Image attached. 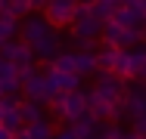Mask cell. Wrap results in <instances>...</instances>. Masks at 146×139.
<instances>
[{"mask_svg":"<svg viewBox=\"0 0 146 139\" xmlns=\"http://www.w3.org/2000/svg\"><path fill=\"white\" fill-rule=\"evenodd\" d=\"M50 105H53V114H56L59 121H65V124H72V121H78V117L90 114V111H87V93H84V90L59 93Z\"/></svg>","mask_w":146,"mask_h":139,"instance_id":"6da1fadb","label":"cell"},{"mask_svg":"<svg viewBox=\"0 0 146 139\" xmlns=\"http://www.w3.org/2000/svg\"><path fill=\"white\" fill-rule=\"evenodd\" d=\"M68 28H72V37H75V40H96V37H103L106 22L93 12V6L81 3L78 12H75V22H72Z\"/></svg>","mask_w":146,"mask_h":139,"instance_id":"7a4b0ae2","label":"cell"},{"mask_svg":"<svg viewBox=\"0 0 146 139\" xmlns=\"http://www.w3.org/2000/svg\"><path fill=\"white\" fill-rule=\"evenodd\" d=\"M0 53L16 65L19 77H28L31 71H34V59H37V56H34V47H31L28 40H6V43L0 47Z\"/></svg>","mask_w":146,"mask_h":139,"instance_id":"3957f363","label":"cell"},{"mask_svg":"<svg viewBox=\"0 0 146 139\" xmlns=\"http://www.w3.org/2000/svg\"><path fill=\"white\" fill-rule=\"evenodd\" d=\"M103 99H109L112 105H121L124 99H127V83L121 74L115 71H96V87H93Z\"/></svg>","mask_w":146,"mask_h":139,"instance_id":"277c9868","label":"cell"},{"mask_svg":"<svg viewBox=\"0 0 146 139\" xmlns=\"http://www.w3.org/2000/svg\"><path fill=\"white\" fill-rule=\"evenodd\" d=\"M22 93H25V99H34V102H53L56 99V93H53V87H50V77H47V71H31L28 77H22Z\"/></svg>","mask_w":146,"mask_h":139,"instance_id":"5b68a950","label":"cell"},{"mask_svg":"<svg viewBox=\"0 0 146 139\" xmlns=\"http://www.w3.org/2000/svg\"><path fill=\"white\" fill-rule=\"evenodd\" d=\"M103 40L112 47H121V50H131L140 43V28H127V25H118L115 19H109L103 28Z\"/></svg>","mask_w":146,"mask_h":139,"instance_id":"8992f818","label":"cell"},{"mask_svg":"<svg viewBox=\"0 0 146 139\" xmlns=\"http://www.w3.org/2000/svg\"><path fill=\"white\" fill-rule=\"evenodd\" d=\"M78 6H81V0H53V3L44 6V16H47L56 28H68L72 22H75Z\"/></svg>","mask_w":146,"mask_h":139,"instance_id":"52a82bcc","label":"cell"},{"mask_svg":"<svg viewBox=\"0 0 146 139\" xmlns=\"http://www.w3.org/2000/svg\"><path fill=\"white\" fill-rule=\"evenodd\" d=\"M53 28L56 25H53L47 16H25V19H22V40H28L31 47H34V43L44 40Z\"/></svg>","mask_w":146,"mask_h":139,"instance_id":"ba28073f","label":"cell"},{"mask_svg":"<svg viewBox=\"0 0 146 139\" xmlns=\"http://www.w3.org/2000/svg\"><path fill=\"white\" fill-rule=\"evenodd\" d=\"M47 77H50V87L53 93H72V90H81V74H72V71H59L53 65H47Z\"/></svg>","mask_w":146,"mask_h":139,"instance_id":"9c48e42d","label":"cell"},{"mask_svg":"<svg viewBox=\"0 0 146 139\" xmlns=\"http://www.w3.org/2000/svg\"><path fill=\"white\" fill-rule=\"evenodd\" d=\"M59 53H62V37H59V28H53L44 40H37V43H34V56H37V59L53 62Z\"/></svg>","mask_w":146,"mask_h":139,"instance_id":"30bf717a","label":"cell"},{"mask_svg":"<svg viewBox=\"0 0 146 139\" xmlns=\"http://www.w3.org/2000/svg\"><path fill=\"white\" fill-rule=\"evenodd\" d=\"M19 139H53L56 136V130H53V124H50V117H44V121H34V124H25L19 133Z\"/></svg>","mask_w":146,"mask_h":139,"instance_id":"8fae6325","label":"cell"},{"mask_svg":"<svg viewBox=\"0 0 146 139\" xmlns=\"http://www.w3.org/2000/svg\"><path fill=\"white\" fill-rule=\"evenodd\" d=\"M127 117L131 121H140L146 117V87H134V90H127Z\"/></svg>","mask_w":146,"mask_h":139,"instance_id":"7c38bea8","label":"cell"},{"mask_svg":"<svg viewBox=\"0 0 146 139\" xmlns=\"http://www.w3.org/2000/svg\"><path fill=\"white\" fill-rule=\"evenodd\" d=\"M118 59H121V47H112L103 40V47L96 50V62H100V71H115Z\"/></svg>","mask_w":146,"mask_h":139,"instance_id":"4fadbf2b","label":"cell"},{"mask_svg":"<svg viewBox=\"0 0 146 139\" xmlns=\"http://www.w3.org/2000/svg\"><path fill=\"white\" fill-rule=\"evenodd\" d=\"M16 31H19V16H13L9 9H3V12H0V47H3L6 40H13Z\"/></svg>","mask_w":146,"mask_h":139,"instance_id":"5bb4252c","label":"cell"},{"mask_svg":"<svg viewBox=\"0 0 146 139\" xmlns=\"http://www.w3.org/2000/svg\"><path fill=\"white\" fill-rule=\"evenodd\" d=\"M96 117L93 114H84V117H78V121H72V130L78 133V139H90V136H96Z\"/></svg>","mask_w":146,"mask_h":139,"instance_id":"9a60e30c","label":"cell"},{"mask_svg":"<svg viewBox=\"0 0 146 139\" xmlns=\"http://www.w3.org/2000/svg\"><path fill=\"white\" fill-rule=\"evenodd\" d=\"M19 111H22V121L25 124H34V121H44L47 114H44V102H34V99H25L22 105H19Z\"/></svg>","mask_w":146,"mask_h":139,"instance_id":"2e32d148","label":"cell"},{"mask_svg":"<svg viewBox=\"0 0 146 139\" xmlns=\"http://www.w3.org/2000/svg\"><path fill=\"white\" fill-rule=\"evenodd\" d=\"M118 6H121V0H96V3H93V12H96L103 22H109V19H115Z\"/></svg>","mask_w":146,"mask_h":139,"instance_id":"e0dca14e","label":"cell"},{"mask_svg":"<svg viewBox=\"0 0 146 139\" xmlns=\"http://www.w3.org/2000/svg\"><path fill=\"white\" fill-rule=\"evenodd\" d=\"M50 65L59 68V71H72V74H78V53H59Z\"/></svg>","mask_w":146,"mask_h":139,"instance_id":"ac0fdd59","label":"cell"},{"mask_svg":"<svg viewBox=\"0 0 146 139\" xmlns=\"http://www.w3.org/2000/svg\"><path fill=\"white\" fill-rule=\"evenodd\" d=\"M31 9H37V0H9V12L19 19L31 16Z\"/></svg>","mask_w":146,"mask_h":139,"instance_id":"d6986e66","label":"cell"},{"mask_svg":"<svg viewBox=\"0 0 146 139\" xmlns=\"http://www.w3.org/2000/svg\"><path fill=\"white\" fill-rule=\"evenodd\" d=\"M53 139H78V133H75V130H72V124H68L65 130H56V136H53Z\"/></svg>","mask_w":146,"mask_h":139,"instance_id":"ffe728a7","label":"cell"},{"mask_svg":"<svg viewBox=\"0 0 146 139\" xmlns=\"http://www.w3.org/2000/svg\"><path fill=\"white\" fill-rule=\"evenodd\" d=\"M0 139H16V133H13V130H6V127H0Z\"/></svg>","mask_w":146,"mask_h":139,"instance_id":"44dd1931","label":"cell"},{"mask_svg":"<svg viewBox=\"0 0 146 139\" xmlns=\"http://www.w3.org/2000/svg\"><path fill=\"white\" fill-rule=\"evenodd\" d=\"M3 9H9V0H0V12H3Z\"/></svg>","mask_w":146,"mask_h":139,"instance_id":"7402d4cb","label":"cell"},{"mask_svg":"<svg viewBox=\"0 0 146 139\" xmlns=\"http://www.w3.org/2000/svg\"><path fill=\"white\" fill-rule=\"evenodd\" d=\"M140 40H143V43H146V25L140 28Z\"/></svg>","mask_w":146,"mask_h":139,"instance_id":"603a6c76","label":"cell"},{"mask_svg":"<svg viewBox=\"0 0 146 139\" xmlns=\"http://www.w3.org/2000/svg\"><path fill=\"white\" fill-rule=\"evenodd\" d=\"M47 3H53V0H37V6H40V9H44V6H47Z\"/></svg>","mask_w":146,"mask_h":139,"instance_id":"cb8c5ba5","label":"cell"},{"mask_svg":"<svg viewBox=\"0 0 146 139\" xmlns=\"http://www.w3.org/2000/svg\"><path fill=\"white\" fill-rule=\"evenodd\" d=\"M81 3H87V6H93V3H96V0H81Z\"/></svg>","mask_w":146,"mask_h":139,"instance_id":"d4e9b609","label":"cell"},{"mask_svg":"<svg viewBox=\"0 0 146 139\" xmlns=\"http://www.w3.org/2000/svg\"><path fill=\"white\" fill-rule=\"evenodd\" d=\"M140 6H143V9H146V0H140Z\"/></svg>","mask_w":146,"mask_h":139,"instance_id":"484cf974","label":"cell"},{"mask_svg":"<svg viewBox=\"0 0 146 139\" xmlns=\"http://www.w3.org/2000/svg\"><path fill=\"white\" fill-rule=\"evenodd\" d=\"M90 139H103V136H90Z\"/></svg>","mask_w":146,"mask_h":139,"instance_id":"4316f807","label":"cell"}]
</instances>
